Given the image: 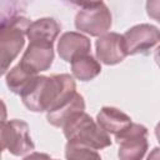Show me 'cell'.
<instances>
[{"mask_svg": "<svg viewBox=\"0 0 160 160\" xmlns=\"http://www.w3.org/2000/svg\"><path fill=\"white\" fill-rule=\"evenodd\" d=\"M76 92V84L70 74L36 75L21 92L20 98L30 111L50 112L70 100Z\"/></svg>", "mask_w": 160, "mask_h": 160, "instance_id": "cell-1", "label": "cell"}, {"mask_svg": "<svg viewBox=\"0 0 160 160\" xmlns=\"http://www.w3.org/2000/svg\"><path fill=\"white\" fill-rule=\"evenodd\" d=\"M31 21L21 14L14 12L1 16L0 25V59L1 72L5 75L10 64L16 59L25 45V38Z\"/></svg>", "mask_w": 160, "mask_h": 160, "instance_id": "cell-2", "label": "cell"}, {"mask_svg": "<svg viewBox=\"0 0 160 160\" xmlns=\"http://www.w3.org/2000/svg\"><path fill=\"white\" fill-rule=\"evenodd\" d=\"M62 132L69 144L81 145L95 150H101L111 145L110 135L85 111L68 121L62 128Z\"/></svg>", "mask_w": 160, "mask_h": 160, "instance_id": "cell-3", "label": "cell"}, {"mask_svg": "<svg viewBox=\"0 0 160 160\" xmlns=\"http://www.w3.org/2000/svg\"><path fill=\"white\" fill-rule=\"evenodd\" d=\"M80 6L75 15V28L90 36H102L112 25V16L104 1L75 2Z\"/></svg>", "mask_w": 160, "mask_h": 160, "instance_id": "cell-4", "label": "cell"}, {"mask_svg": "<svg viewBox=\"0 0 160 160\" xmlns=\"http://www.w3.org/2000/svg\"><path fill=\"white\" fill-rule=\"evenodd\" d=\"M119 145L118 156L120 160H142L148 149V129L138 122H131L128 128L115 135Z\"/></svg>", "mask_w": 160, "mask_h": 160, "instance_id": "cell-5", "label": "cell"}, {"mask_svg": "<svg viewBox=\"0 0 160 160\" xmlns=\"http://www.w3.org/2000/svg\"><path fill=\"white\" fill-rule=\"evenodd\" d=\"M1 148L14 156H22L35 150L29 134V125L19 119L1 121Z\"/></svg>", "mask_w": 160, "mask_h": 160, "instance_id": "cell-6", "label": "cell"}, {"mask_svg": "<svg viewBox=\"0 0 160 160\" xmlns=\"http://www.w3.org/2000/svg\"><path fill=\"white\" fill-rule=\"evenodd\" d=\"M122 36L128 55L146 54L158 42H160V30L151 24L131 26Z\"/></svg>", "mask_w": 160, "mask_h": 160, "instance_id": "cell-7", "label": "cell"}, {"mask_svg": "<svg viewBox=\"0 0 160 160\" xmlns=\"http://www.w3.org/2000/svg\"><path fill=\"white\" fill-rule=\"evenodd\" d=\"M54 45L42 42H29L19 65L31 75H39L50 69L54 61Z\"/></svg>", "mask_w": 160, "mask_h": 160, "instance_id": "cell-8", "label": "cell"}, {"mask_svg": "<svg viewBox=\"0 0 160 160\" xmlns=\"http://www.w3.org/2000/svg\"><path fill=\"white\" fill-rule=\"evenodd\" d=\"M95 51L98 60L105 65H116L128 56L124 36L114 31L98 38L95 42Z\"/></svg>", "mask_w": 160, "mask_h": 160, "instance_id": "cell-9", "label": "cell"}, {"mask_svg": "<svg viewBox=\"0 0 160 160\" xmlns=\"http://www.w3.org/2000/svg\"><path fill=\"white\" fill-rule=\"evenodd\" d=\"M90 39L78 31L64 32L58 40V54L66 62H71L80 55L90 54Z\"/></svg>", "mask_w": 160, "mask_h": 160, "instance_id": "cell-10", "label": "cell"}, {"mask_svg": "<svg viewBox=\"0 0 160 160\" xmlns=\"http://www.w3.org/2000/svg\"><path fill=\"white\" fill-rule=\"evenodd\" d=\"M61 31V25L54 18H41L32 21L28 29L29 42H42L54 45Z\"/></svg>", "mask_w": 160, "mask_h": 160, "instance_id": "cell-11", "label": "cell"}, {"mask_svg": "<svg viewBox=\"0 0 160 160\" xmlns=\"http://www.w3.org/2000/svg\"><path fill=\"white\" fill-rule=\"evenodd\" d=\"M85 111V100L81 94L76 92L70 100L62 104L60 108L46 112V120L50 125L55 128H64L68 121H70L76 115Z\"/></svg>", "mask_w": 160, "mask_h": 160, "instance_id": "cell-12", "label": "cell"}, {"mask_svg": "<svg viewBox=\"0 0 160 160\" xmlns=\"http://www.w3.org/2000/svg\"><path fill=\"white\" fill-rule=\"evenodd\" d=\"M96 122L109 135H118L132 121L131 118L124 111L114 106H104L96 115Z\"/></svg>", "mask_w": 160, "mask_h": 160, "instance_id": "cell-13", "label": "cell"}, {"mask_svg": "<svg viewBox=\"0 0 160 160\" xmlns=\"http://www.w3.org/2000/svg\"><path fill=\"white\" fill-rule=\"evenodd\" d=\"M70 64L72 76L80 81H90L101 72L100 62L91 54L80 55L75 58Z\"/></svg>", "mask_w": 160, "mask_h": 160, "instance_id": "cell-14", "label": "cell"}, {"mask_svg": "<svg viewBox=\"0 0 160 160\" xmlns=\"http://www.w3.org/2000/svg\"><path fill=\"white\" fill-rule=\"evenodd\" d=\"M36 75H31V74L26 72L18 64L5 74V82L11 92H14L16 95H21V92L25 90V88L30 84V81Z\"/></svg>", "mask_w": 160, "mask_h": 160, "instance_id": "cell-15", "label": "cell"}, {"mask_svg": "<svg viewBox=\"0 0 160 160\" xmlns=\"http://www.w3.org/2000/svg\"><path fill=\"white\" fill-rule=\"evenodd\" d=\"M65 158L66 160H101L100 154L95 149L69 142L65 146Z\"/></svg>", "mask_w": 160, "mask_h": 160, "instance_id": "cell-16", "label": "cell"}, {"mask_svg": "<svg viewBox=\"0 0 160 160\" xmlns=\"http://www.w3.org/2000/svg\"><path fill=\"white\" fill-rule=\"evenodd\" d=\"M146 14L150 19L160 22V0L146 1Z\"/></svg>", "mask_w": 160, "mask_h": 160, "instance_id": "cell-17", "label": "cell"}, {"mask_svg": "<svg viewBox=\"0 0 160 160\" xmlns=\"http://www.w3.org/2000/svg\"><path fill=\"white\" fill-rule=\"evenodd\" d=\"M22 160H54L49 154L45 152H38V151H32L30 154H28Z\"/></svg>", "mask_w": 160, "mask_h": 160, "instance_id": "cell-18", "label": "cell"}, {"mask_svg": "<svg viewBox=\"0 0 160 160\" xmlns=\"http://www.w3.org/2000/svg\"><path fill=\"white\" fill-rule=\"evenodd\" d=\"M146 160H160V148H154L148 155Z\"/></svg>", "mask_w": 160, "mask_h": 160, "instance_id": "cell-19", "label": "cell"}, {"mask_svg": "<svg viewBox=\"0 0 160 160\" xmlns=\"http://www.w3.org/2000/svg\"><path fill=\"white\" fill-rule=\"evenodd\" d=\"M154 60H155V62H156V65L160 68V45L155 49V51H154Z\"/></svg>", "mask_w": 160, "mask_h": 160, "instance_id": "cell-20", "label": "cell"}, {"mask_svg": "<svg viewBox=\"0 0 160 160\" xmlns=\"http://www.w3.org/2000/svg\"><path fill=\"white\" fill-rule=\"evenodd\" d=\"M155 136H156V139H158V141H159V144H160V121L156 124V126H155Z\"/></svg>", "mask_w": 160, "mask_h": 160, "instance_id": "cell-21", "label": "cell"}, {"mask_svg": "<svg viewBox=\"0 0 160 160\" xmlns=\"http://www.w3.org/2000/svg\"><path fill=\"white\" fill-rule=\"evenodd\" d=\"M54 160H58V159H54Z\"/></svg>", "mask_w": 160, "mask_h": 160, "instance_id": "cell-22", "label": "cell"}]
</instances>
